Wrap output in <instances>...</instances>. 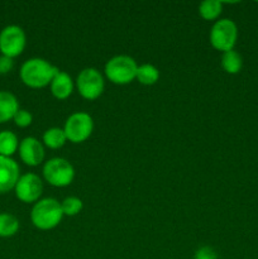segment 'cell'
<instances>
[{"label": "cell", "instance_id": "44dd1931", "mask_svg": "<svg viewBox=\"0 0 258 259\" xmlns=\"http://www.w3.org/2000/svg\"><path fill=\"white\" fill-rule=\"evenodd\" d=\"M13 119H14V123L17 124L18 126H20V128H27V126H29L33 121L32 114L28 110H23V109H19V110L15 113L14 118Z\"/></svg>", "mask_w": 258, "mask_h": 259}, {"label": "cell", "instance_id": "2e32d148", "mask_svg": "<svg viewBox=\"0 0 258 259\" xmlns=\"http://www.w3.org/2000/svg\"><path fill=\"white\" fill-rule=\"evenodd\" d=\"M136 78L142 85H154L159 78V71L156 66L151 65V63H144V65L138 66Z\"/></svg>", "mask_w": 258, "mask_h": 259}, {"label": "cell", "instance_id": "6da1fadb", "mask_svg": "<svg viewBox=\"0 0 258 259\" xmlns=\"http://www.w3.org/2000/svg\"><path fill=\"white\" fill-rule=\"evenodd\" d=\"M60 72L55 65L45 58H30L23 63L20 68V78L23 83L32 89H42L51 85L53 77Z\"/></svg>", "mask_w": 258, "mask_h": 259}, {"label": "cell", "instance_id": "7402d4cb", "mask_svg": "<svg viewBox=\"0 0 258 259\" xmlns=\"http://www.w3.org/2000/svg\"><path fill=\"white\" fill-rule=\"evenodd\" d=\"M195 259H218V253L217 250L214 249L212 247H205L199 248L195 253Z\"/></svg>", "mask_w": 258, "mask_h": 259}, {"label": "cell", "instance_id": "5bb4252c", "mask_svg": "<svg viewBox=\"0 0 258 259\" xmlns=\"http://www.w3.org/2000/svg\"><path fill=\"white\" fill-rule=\"evenodd\" d=\"M222 67L230 75H237L243 67V58L237 51L232 50L224 52L222 56Z\"/></svg>", "mask_w": 258, "mask_h": 259}, {"label": "cell", "instance_id": "52a82bcc", "mask_svg": "<svg viewBox=\"0 0 258 259\" xmlns=\"http://www.w3.org/2000/svg\"><path fill=\"white\" fill-rule=\"evenodd\" d=\"M78 94L86 100H96L104 93L105 82L104 77L96 68L86 67L77 75L76 78Z\"/></svg>", "mask_w": 258, "mask_h": 259}, {"label": "cell", "instance_id": "603a6c76", "mask_svg": "<svg viewBox=\"0 0 258 259\" xmlns=\"http://www.w3.org/2000/svg\"><path fill=\"white\" fill-rule=\"evenodd\" d=\"M13 68V58L0 56V75L8 73Z\"/></svg>", "mask_w": 258, "mask_h": 259}, {"label": "cell", "instance_id": "7c38bea8", "mask_svg": "<svg viewBox=\"0 0 258 259\" xmlns=\"http://www.w3.org/2000/svg\"><path fill=\"white\" fill-rule=\"evenodd\" d=\"M51 93L58 100H65L73 91V81L68 73L60 71L51 82Z\"/></svg>", "mask_w": 258, "mask_h": 259}, {"label": "cell", "instance_id": "8992f818", "mask_svg": "<svg viewBox=\"0 0 258 259\" xmlns=\"http://www.w3.org/2000/svg\"><path fill=\"white\" fill-rule=\"evenodd\" d=\"M94 131V120L91 115L88 113H78L71 114L66 120L63 132L66 134L67 141L72 143H82L88 141Z\"/></svg>", "mask_w": 258, "mask_h": 259}, {"label": "cell", "instance_id": "ba28073f", "mask_svg": "<svg viewBox=\"0 0 258 259\" xmlns=\"http://www.w3.org/2000/svg\"><path fill=\"white\" fill-rule=\"evenodd\" d=\"M25 33L18 25H8L0 32V51L3 56L14 58L24 51Z\"/></svg>", "mask_w": 258, "mask_h": 259}, {"label": "cell", "instance_id": "277c9868", "mask_svg": "<svg viewBox=\"0 0 258 259\" xmlns=\"http://www.w3.org/2000/svg\"><path fill=\"white\" fill-rule=\"evenodd\" d=\"M43 177L52 186L66 187L75 179V168L67 159L56 157L45 163Z\"/></svg>", "mask_w": 258, "mask_h": 259}, {"label": "cell", "instance_id": "ac0fdd59", "mask_svg": "<svg viewBox=\"0 0 258 259\" xmlns=\"http://www.w3.org/2000/svg\"><path fill=\"white\" fill-rule=\"evenodd\" d=\"M223 12V3L219 0H205L199 5V14L205 20H215Z\"/></svg>", "mask_w": 258, "mask_h": 259}, {"label": "cell", "instance_id": "7a4b0ae2", "mask_svg": "<svg viewBox=\"0 0 258 259\" xmlns=\"http://www.w3.org/2000/svg\"><path fill=\"white\" fill-rule=\"evenodd\" d=\"M65 217L61 207V202H58L52 197H46L35 202L30 211V220L33 225L40 230L55 229Z\"/></svg>", "mask_w": 258, "mask_h": 259}, {"label": "cell", "instance_id": "d6986e66", "mask_svg": "<svg viewBox=\"0 0 258 259\" xmlns=\"http://www.w3.org/2000/svg\"><path fill=\"white\" fill-rule=\"evenodd\" d=\"M19 229V222L10 214H0V237L8 238L17 234Z\"/></svg>", "mask_w": 258, "mask_h": 259}, {"label": "cell", "instance_id": "ffe728a7", "mask_svg": "<svg viewBox=\"0 0 258 259\" xmlns=\"http://www.w3.org/2000/svg\"><path fill=\"white\" fill-rule=\"evenodd\" d=\"M61 207H62L63 215H67V217H75V215L80 214L81 210H82L83 204L81 201V199L75 196L66 197L62 202H61Z\"/></svg>", "mask_w": 258, "mask_h": 259}, {"label": "cell", "instance_id": "5b68a950", "mask_svg": "<svg viewBox=\"0 0 258 259\" xmlns=\"http://www.w3.org/2000/svg\"><path fill=\"white\" fill-rule=\"evenodd\" d=\"M238 39V27L232 19L217 20L210 30V43L223 53L232 51Z\"/></svg>", "mask_w": 258, "mask_h": 259}, {"label": "cell", "instance_id": "9c48e42d", "mask_svg": "<svg viewBox=\"0 0 258 259\" xmlns=\"http://www.w3.org/2000/svg\"><path fill=\"white\" fill-rule=\"evenodd\" d=\"M43 192L42 180L34 174H27L19 177L15 185V195L23 202H35Z\"/></svg>", "mask_w": 258, "mask_h": 259}, {"label": "cell", "instance_id": "8fae6325", "mask_svg": "<svg viewBox=\"0 0 258 259\" xmlns=\"http://www.w3.org/2000/svg\"><path fill=\"white\" fill-rule=\"evenodd\" d=\"M19 180V166L10 157L0 156V194L15 189Z\"/></svg>", "mask_w": 258, "mask_h": 259}, {"label": "cell", "instance_id": "e0dca14e", "mask_svg": "<svg viewBox=\"0 0 258 259\" xmlns=\"http://www.w3.org/2000/svg\"><path fill=\"white\" fill-rule=\"evenodd\" d=\"M18 148V138L13 132H0V156L10 157Z\"/></svg>", "mask_w": 258, "mask_h": 259}, {"label": "cell", "instance_id": "9a60e30c", "mask_svg": "<svg viewBox=\"0 0 258 259\" xmlns=\"http://www.w3.org/2000/svg\"><path fill=\"white\" fill-rule=\"evenodd\" d=\"M66 141H67V138H66L63 129L57 128V126L47 129L45 134H43V143H45L46 147L51 149L61 148L66 143Z\"/></svg>", "mask_w": 258, "mask_h": 259}, {"label": "cell", "instance_id": "30bf717a", "mask_svg": "<svg viewBox=\"0 0 258 259\" xmlns=\"http://www.w3.org/2000/svg\"><path fill=\"white\" fill-rule=\"evenodd\" d=\"M19 156L28 166H38L45 159L43 144L34 137H27L19 144Z\"/></svg>", "mask_w": 258, "mask_h": 259}, {"label": "cell", "instance_id": "4fadbf2b", "mask_svg": "<svg viewBox=\"0 0 258 259\" xmlns=\"http://www.w3.org/2000/svg\"><path fill=\"white\" fill-rule=\"evenodd\" d=\"M18 110H19V104L17 98L12 93L0 91V123H5L14 118Z\"/></svg>", "mask_w": 258, "mask_h": 259}, {"label": "cell", "instance_id": "3957f363", "mask_svg": "<svg viewBox=\"0 0 258 259\" xmlns=\"http://www.w3.org/2000/svg\"><path fill=\"white\" fill-rule=\"evenodd\" d=\"M138 65L131 56H114L106 62L104 72L105 76L115 85H126L137 77Z\"/></svg>", "mask_w": 258, "mask_h": 259}]
</instances>
